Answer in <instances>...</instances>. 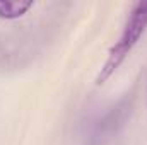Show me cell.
Masks as SVG:
<instances>
[{
  "label": "cell",
  "mask_w": 147,
  "mask_h": 145,
  "mask_svg": "<svg viewBox=\"0 0 147 145\" xmlns=\"http://www.w3.org/2000/svg\"><path fill=\"white\" fill-rule=\"evenodd\" d=\"M146 28H147V2H139L130 10L121 34L118 38V41L111 46L108 58H106L105 65L101 67V70H99L98 77H96V84L98 85L105 84L115 73V70L123 63L127 55L132 51V48L137 44V41L144 34Z\"/></svg>",
  "instance_id": "6da1fadb"
},
{
  "label": "cell",
  "mask_w": 147,
  "mask_h": 145,
  "mask_svg": "<svg viewBox=\"0 0 147 145\" xmlns=\"http://www.w3.org/2000/svg\"><path fill=\"white\" fill-rule=\"evenodd\" d=\"M33 7V2H0V19H19Z\"/></svg>",
  "instance_id": "7a4b0ae2"
}]
</instances>
